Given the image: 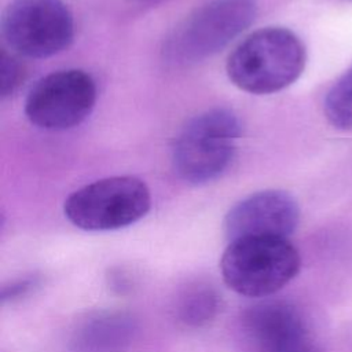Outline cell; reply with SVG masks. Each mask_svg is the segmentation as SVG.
Instances as JSON below:
<instances>
[{
	"mask_svg": "<svg viewBox=\"0 0 352 352\" xmlns=\"http://www.w3.org/2000/svg\"><path fill=\"white\" fill-rule=\"evenodd\" d=\"M301 40L285 28H264L249 34L227 60V74L239 89L256 95L293 84L305 67Z\"/></svg>",
	"mask_w": 352,
	"mask_h": 352,
	"instance_id": "cell-1",
	"label": "cell"
},
{
	"mask_svg": "<svg viewBox=\"0 0 352 352\" xmlns=\"http://www.w3.org/2000/svg\"><path fill=\"white\" fill-rule=\"evenodd\" d=\"M298 250L287 238L252 236L230 242L220 260L224 283L246 297H267L300 271Z\"/></svg>",
	"mask_w": 352,
	"mask_h": 352,
	"instance_id": "cell-2",
	"label": "cell"
},
{
	"mask_svg": "<svg viewBox=\"0 0 352 352\" xmlns=\"http://www.w3.org/2000/svg\"><path fill=\"white\" fill-rule=\"evenodd\" d=\"M241 132L239 118L227 109L208 110L191 118L172 148L175 172L190 184L217 179L232 162Z\"/></svg>",
	"mask_w": 352,
	"mask_h": 352,
	"instance_id": "cell-3",
	"label": "cell"
},
{
	"mask_svg": "<svg viewBox=\"0 0 352 352\" xmlns=\"http://www.w3.org/2000/svg\"><path fill=\"white\" fill-rule=\"evenodd\" d=\"M151 194L135 176H113L72 192L63 205L67 220L85 231H111L128 227L147 214Z\"/></svg>",
	"mask_w": 352,
	"mask_h": 352,
	"instance_id": "cell-4",
	"label": "cell"
},
{
	"mask_svg": "<svg viewBox=\"0 0 352 352\" xmlns=\"http://www.w3.org/2000/svg\"><path fill=\"white\" fill-rule=\"evenodd\" d=\"M257 12L254 0H209L191 12L169 37V60L191 63L214 55L239 36Z\"/></svg>",
	"mask_w": 352,
	"mask_h": 352,
	"instance_id": "cell-5",
	"label": "cell"
},
{
	"mask_svg": "<svg viewBox=\"0 0 352 352\" xmlns=\"http://www.w3.org/2000/svg\"><path fill=\"white\" fill-rule=\"evenodd\" d=\"M8 47L28 58H48L70 45L74 21L62 0H12L1 16Z\"/></svg>",
	"mask_w": 352,
	"mask_h": 352,
	"instance_id": "cell-6",
	"label": "cell"
},
{
	"mask_svg": "<svg viewBox=\"0 0 352 352\" xmlns=\"http://www.w3.org/2000/svg\"><path fill=\"white\" fill-rule=\"evenodd\" d=\"M96 102L94 78L78 69L58 70L40 78L25 100V114L36 126L66 131L81 124Z\"/></svg>",
	"mask_w": 352,
	"mask_h": 352,
	"instance_id": "cell-7",
	"label": "cell"
},
{
	"mask_svg": "<svg viewBox=\"0 0 352 352\" xmlns=\"http://www.w3.org/2000/svg\"><path fill=\"white\" fill-rule=\"evenodd\" d=\"M242 326L254 352H319L304 315L289 301L271 300L250 307Z\"/></svg>",
	"mask_w": 352,
	"mask_h": 352,
	"instance_id": "cell-8",
	"label": "cell"
},
{
	"mask_svg": "<svg viewBox=\"0 0 352 352\" xmlns=\"http://www.w3.org/2000/svg\"><path fill=\"white\" fill-rule=\"evenodd\" d=\"M300 209L296 199L280 190L254 192L235 204L224 219L230 242L252 236L287 238L297 227Z\"/></svg>",
	"mask_w": 352,
	"mask_h": 352,
	"instance_id": "cell-9",
	"label": "cell"
},
{
	"mask_svg": "<svg viewBox=\"0 0 352 352\" xmlns=\"http://www.w3.org/2000/svg\"><path fill=\"white\" fill-rule=\"evenodd\" d=\"M324 114L337 128H352V69L329 91L324 99Z\"/></svg>",
	"mask_w": 352,
	"mask_h": 352,
	"instance_id": "cell-10",
	"label": "cell"
},
{
	"mask_svg": "<svg viewBox=\"0 0 352 352\" xmlns=\"http://www.w3.org/2000/svg\"><path fill=\"white\" fill-rule=\"evenodd\" d=\"M219 296L210 287L192 289L183 298L180 318L187 324L199 326L210 320L219 308Z\"/></svg>",
	"mask_w": 352,
	"mask_h": 352,
	"instance_id": "cell-11",
	"label": "cell"
},
{
	"mask_svg": "<svg viewBox=\"0 0 352 352\" xmlns=\"http://www.w3.org/2000/svg\"><path fill=\"white\" fill-rule=\"evenodd\" d=\"M22 69L16 59L3 52L1 55V95L12 94L22 78Z\"/></svg>",
	"mask_w": 352,
	"mask_h": 352,
	"instance_id": "cell-12",
	"label": "cell"
}]
</instances>
